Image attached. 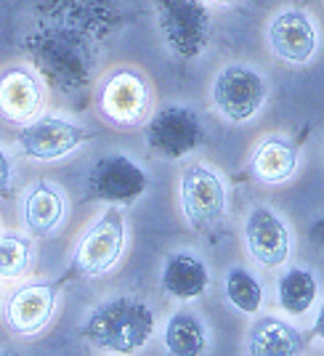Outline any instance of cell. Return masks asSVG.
<instances>
[{
	"mask_svg": "<svg viewBox=\"0 0 324 356\" xmlns=\"http://www.w3.org/2000/svg\"><path fill=\"white\" fill-rule=\"evenodd\" d=\"M160 287L165 296L181 300V303L197 300L205 296L210 287V268L197 252L176 250L162 264Z\"/></svg>",
	"mask_w": 324,
	"mask_h": 356,
	"instance_id": "9a60e30c",
	"label": "cell"
},
{
	"mask_svg": "<svg viewBox=\"0 0 324 356\" xmlns=\"http://www.w3.org/2000/svg\"><path fill=\"white\" fill-rule=\"evenodd\" d=\"M213 109L232 125H248L264 112L268 102V80L250 64L232 61L218 70L210 86Z\"/></svg>",
	"mask_w": 324,
	"mask_h": 356,
	"instance_id": "3957f363",
	"label": "cell"
},
{
	"mask_svg": "<svg viewBox=\"0 0 324 356\" xmlns=\"http://www.w3.org/2000/svg\"><path fill=\"white\" fill-rule=\"evenodd\" d=\"M298 170V147L284 136H266L250 154V173L264 186H282Z\"/></svg>",
	"mask_w": 324,
	"mask_h": 356,
	"instance_id": "2e32d148",
	"label": "cell"
},
{
	"mask_svg": "<svg viewBox=\"0 0 324 356\" xmlns=\"http://www.w3.org/2000/svg\"><path fill=\"white\" fill-rule=\"evenodd\" d=\"M35 261V245L27 234L6 232L0 234V280L14 282L27 277Z\"/></svg>",
	"mask_w": 324,
	"mask_h": 356,
	"instance_id": "44dd1931",
	"label": "cell"
},
{
	"mask_svg": "<svg viewBox=\"0 0 324 356\" xmlns=\"http://www.w3.org/2000/svg\"><path fill=\"white\" fill-rule=\"evenodd\" d=\"M86 138H88V131L74 120L61 118V115H38L19 128L16 147L27 160L56 163L77 152L86 144Z\"/></svg>",
	"mask_w": 324,
	"mask_h": 356,
	"instance_id": "ba28073f",
	"label": "cell"
},
{
	"mask_svg": "<svg viewBox=\"0 0 324 356\" xmlns=\"http://www.w3.org/2000/svg\"><path fill=\"white\" fill-rule=\"evenodd\" d=\"M56 312V287L45 282H30L16 287L6 300V327L19 338L43 332Z\"/></svg>",
	"mask_w": 324,
	"mask_h": 356,
	"instance_id": "4fadbf2b",
	"label": "cell"
},
{
	"mask_svg": "<svg viewBox=\"0 0 324 356\" xmlns=\"http://www.w3.org/2000/svg\"><path fill=\"white\" fill-rule=\"evenodd\" d=\"M14 181H16V165L11 152L0 147V197H11L14 194Z\"/></svg>",
	"mask_w": 324,
	"mask_h": 356,
	"instance_id": "7402d4cb",
	"label": "cell"
},
{
	"mask_svg": "<svg viewBox=\"0 0 324 356\" xmlns=\"http://www.w3.org/2000/svg\"><path fill=\"white\" fill-rule=\"evenodd\" d=\"M154 19L165 45L178 59H200L207 51L213 16L205 0H154Z\"/></svg>",
	"mask_w": 324,
	"mask_h": 356,
	"instance_id": "277c9868",
	"label": "cell"
},
{
	"mask_svg": "<svg viewBox=\"0 0 324 356\" xmlns=\"http://www.w3.org/2000/svg\"><path fill=\"white\" fill-rule=\"evenodd\" d=\"M274 298L290 319L309 316L319 303V280L309 266H287L277 280Z\"/></svg>",
	"mask_w": 324,
	"mask_h": 356,
	"instance_id": "ac0fdd59",
	"label": "cell"
},
{
	"mask_svg": "<svg viewBox=\"0 0 324 356\" xmlns=\"http://www.w3.org/2000/svg\"><path fill=\"white\" fill-rule=\"evenodd\" d=\"M242 237L250 258L261 268H282L290 261V226L271 205H252L242 223Z\"/></svg>",
	"mask_w": 324,
	"mask_h": 356,
	"instance_id": "30bf717a",
	"label": "cell"
},
{
	"mask_svg": "<svg viewBox=\"0 0 324 356\" xmlns=\"http://www.w3.org/2000/svg\"><path fill=\"white\" fill-rule=\"evenodd\" d=\"M154 106V93L149 77L136 67H118L99 80L96 88V112L109 125L131 131L141 128Z\"/></svg>",
	"mask_w": 324,
	"mask_h": 356,
	"instance_id": "7a4b0ae2",
	"label": "cell"
},
{
	"mask_svg": "<svg viewBox=\"0 0 324 356\" xmlns=\"http://www.w3.org/2000/svg\"><path fill=\"white\" fill-rule=\"evenodd\" d=\"M162 346L173 356H200L210 348L207 327L202 316L189 309L170 314L162 327Z\"/></svg>",
	"mask_w": 324,
	"mask_h": 356,
	"instance_id": "d6986e66",
	"label": "cell"
},
{
	"mask_svg": "<svg viewBox=\"0 0 324 356\" xmlns=\"http://www.w3.org/2000/svg\"><path fill=\"white\" fill-rule=\"evenodd\" d=\"M45 83L24 64H11L0 70V120L11 125H24L43 115Z\"/></svg>",
	"mask_w": 324,
	"mask_h": 356,
	"instance_id": "7c38bea8",
	"label": "cell"
},
{
	"mask_svg": "<svg viewBox=\"0 0 324 356\" xmlns=\"http://www.w3.org/2000/svg\"><path fill=\"white\" fill-rule=\"evenodd\" d=\"M266 40L271 54L284 64H309L319 48V30L309 11L303 8H282L271 16L266 27Z\"/></svg>",
	"mask_w": 324,
	"mask_h": 356,
	"instance_id": "8fae6325",
	"label": "cell"
},
{
	"mask_svg": "<svg viewBox=\"0 0 324 356\" xmlns=\"http://www.w3.org/2000/svg\"><path fill=\"white\" fill-rule=\"evenodd\" d=\"M157 330L152 306L131 296H118L99 303L83 322V341L104 354H138Z\"/></svg>",
	"mask_w": 324,
	"mask_h": 356,
	"instance_id": "6da1fadb",
	"label": "cell"
},
{
	"mask_svg": "<svg viewBox=\"0 0 324 356\" xmlns=\"http://www.w3.org/2000/svg\"><path fill=\"white\" fill-rule=\"evenodd\" d=\"M67 218V197L54 181H35L22 194V223L32 237H51Z\"/></svg>",
	"mask_w": 324,
	"mask_h": 356,
	"instance_id": "5bb4252c",
	"label": "cell"
},
{
	"mask_svg": "<svg viewBox=\"0 0 324 356\" xmlns=\"http://www.w3.org/2000/svg\"><path fill=\"white\" fill-rule=\"evenodd\" d=\"M210 3H216V6H234L236 0H210Z\"/></svg>",
	"mask_w": 324,
	"mask_h": 356,
	"instance_id": "603a6c76",
	"label": "cell"
},
{
	"mask_svg": "<svg viewBox=\"0 0 324 356\" xmlns=\"http://www.w3.org/2000/svg\"><path fill=\"white\" fill-rule=\"evenodd\" d=\"M223 296L239 314H255L264 309V284L255 280L250 268L232 266L223 277Z\"/></svg>",
	"mask_w": 324,
	"mask_h": 356,
	"instance_id": "ffe728a7",
	"label": "cell"
},
{
	"mask_svg": "<svg viewBox=\"0 0 324 356\" xmlns=\"http://www.w3.org/2000/svg\"><path fill=\"white\" fill-rule=\"evenodd\" d=\"M205 128L200 115L184 104L162 106L144 122V141L152 154L165 160H181L200 149Z\"/></svg>",
	"mask_w": 324,
	"mask_h": 356,
	"instance_id": "52a82bcc",
	"label": "cell"
},
{
	"mask_svg": "<svg viewBox=\"0 0 324 356\" xmlns=\"http://www.w3.org/2000/svg\"><path fill=\"white\" fill-rule=\"evenodd\" d=\"M178 202L184 221L194 232L216 229L229 213L226 184L207 163L184 165L178 178Z\"/></svg>",
	"mask_w": 324,
	"mask_h": 356,
	"instance_id": "5b68a950",
	"label": "cell"
},
{
	"mask_svg": "<svg viewBox=\"0 0 324 356\" xmlns=\"http://www.w3.org/2000/svg\"><path fill=\"white\" fill-rule=\"evenodd\" d=\"M248 354L250 356H298L306 351L303 332L284 319L261 316L248 332Z\"/></svg>",
	"mask_w": 324,
	"mask_h": 356,
	"instance_id": "e0dca14e",
	"label": "cell"
},
{
	"mask_svg": "<svg viewBox=\"0 0 324 356\" xmlns=\"http://www.w3.org/2000/svg\"><path fill=\"white\" fill-rule=\"evenodd\" d=\"M125 252V218L118 205H109L86 229L72 255V268L86 280H99L120 264Z\"/></svg>",
	"mask_w": 324,
	"mask_h": 356,
	"instance_id": "8992f818",
	"label": "cell"
},
{
	"mask_svg": "<svg viewBox=\"0 0 324 356\" xmlns=\"http://www.w3.org/2000/svg\"><path fill=\"white\" fill-rule=\"evenodd\" d=\"M88 197L106 205H133L141 200L149 186L147 173L133 157L122 152H112L96 160L88 173Z\"/></svg>",
	"mask_w": 324,
	"mask_h": 356,
	"instance_id": "9c48e42d",
	"label": "cell"
}]
</instances>
